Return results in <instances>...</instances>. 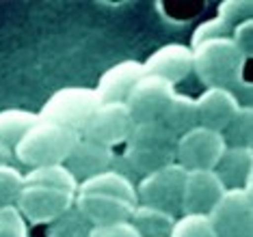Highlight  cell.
<instances>
[{"instance_id": "6da1fadb", "label": "cell", "mask_w": 253, "mask_h": 237, "mask_svg": "<svg viewBox=\"0 0 253 237\" xmlns=\"http://www.w3.org/2000/svg\"><path fill=\"white\" fill-rule=\"evenodd\" d=\"M177 136L171 134L160 121L134 123L126 140L124 162L134 177H147L169 164H175Z\"/></svg>"}, {"instance_id": "7a4b0ae2", "label": "cell", "mask_w": 253, "mask_h": 237, "mask_svg": "<svg viewBox=\"0 0 253 237\" xmlns=\"http://www.w3.org/2000/svg\"><path fill=\"white\" fill-rule=\"evenodd\" d=\"M193 71L206 84V89L236 91L243 86V69L247 59L234 45L232 37H216L195 45Z\"/></svg>"}, {"instance_id": "3957f363", "label": "cell", "mask_w": 253, "mask_h": 237, "mask_svg": "<svg viewBox=\"0 0 253 237\" xmlns=\"http://www.w3.org/2000/svg\"><path fill=\"white\" fill-rule=\"evenodd\" d=\"M78 140L80 136L76 132L39 119L22 136L18 147L13 149V158L31 170L42 169V166H59L67 160Z\"/></svg>"}, {"instance_id": "277c9868", "label": "cell", "mask_w": 253, "mask_h": 237, "mask_svg": "<svg viewBox=\"0 0 253 237\" xmlns=\"http://www.w3.org/2000/svg\"><path fill=\"white\" fill-rule=\"evenodd\" d=\"M100 97L95 89H83V86H70L61 89L43 103L39 119L50 121V123L63 125L67 130L76 132L83 138L93 112L100 108Z\"/></svg>"}, {"instance_id": "5b68a950", "label": "cell", "mask_w": 253, "mask_h": 237, "mask_svg": "<svg viewBox=\"0 0 253 237\" xmlns=\"http://www.w3.org/2000/svg\"><path fill=\"white\" fill-rule=\"evenodd\" d=\"M184 181H186V170L180 164H169L141 179L136 188V199L141 205L175 216L182 213Z\"/></svg>"}, {"instance_id": "8992f818", "label": "cell", "mask_w": 253, "mask_h": 237, "mask_svg": "<svg viewBox=\"0 0 253 237\" xmlns=\"http://www.w3.org/2000/svg\"><path fill=\"white\" fill-rule=\"evenodd\" d=\"M76 194L65 192V190L52 188V186H39V183H31V186H22L15 207L22 213L24 222L28 224H50L59 216H63L67 209L74 207Z\"/></svg>"}, {"instance_id": "52a82bcc", "label": "cell", "mask_w": 253, "mask_h": 237, "mask_svg": "<svg viewBox=\"0 0 253 237\" xmlns=\"http://www.w3.org/2000/svg\"><path fill=\"white\" fill-rule=\"evenodd\" d=\"M208 218L216 237H253L251 183L240 190H225Z\"/></svg>"}, {"instance_id": "ba28073f", "label": "cell", "mask_w": 253, "mask_h": 237, "mask_svg": "<svg viewBox=\"0 0 253 237\" xmlns=\"http://www.w3.org/2000/svg\"><path fill=\"white\" fill-rule=\"evenodd\" d=\"M225 149L227 144L223 134L195 127L177 138L175 164H180L184 170H214Z\"/></svg>"}, {"instance_id": "9c48e42d", "label": "cell", "mask_w": 253, "mask_h": 237, "mask_svg": "<svg viewBox=\"0 0 253 237\" xmlns=\"http://www.w3.org/2000/svg\"><path fill=\"white\" fill-rule=\"evenodd\" d=\"M175 89L163 78L156 76H143L139 82L132 86V91L126 97V108L134 123H149L163 117L165 108L173 100Z\"/></svg>"}, {"instance_id": "30bf717a", "label": "cell", "mask_w": 253, "mask_h": 237, "mask_svg": "<svg viewBox=\"0 0 253 237\" xmlns=\"http://www.w3.org/2000/svg\"><path fill=\"white\" fill-rule=\"evenodd\" d=\"M132 127H134V121H132L126 103H100L83 138L113 149L115 144H124L128 140Z\"/></svg>"}, {"instance_id": "8fae6325", "label": "cell", "mask_w": 253, "mask_h": 237, "mask_svg": "<svg viewBox=\"0 0 253 237\" xmlns=\"http://www.w3.org/2000/svg\"><path fill=\"white\" fill-rule=\"evenodd\" d=\"M223 194H225V186L214 170H186L182 213L184 216H208Z\"/></svg>"}, {"instance_id": "7c38bea8", "label": "cell", "mask_w": 253, "mask_h": 237, "mask_svg": "<svg viewBox=\"0 0 253 237\" xmlns=\"http://www.w3.org/2000/svg\"><path fill=\"white\" fill-rule=\"evenodd\" d=\"M74 207L83 213V218L91 227H108V224L130 222V216L136 205L108 194L89 192V194H76Z\"/></svg>"}, {"instance_id": "4fadbf2b", "label": "cell", "mask_w": 253, "mask_h": 237, "mask_svg": "<svg viewBox=\"0 0 253 237\" xmlns=\"http://www.w3.org/2000/svg\"><path fill=\"white\" fill-rule=\"evenodd\" d=\"M143 69L147 76L163 78L175 86L193 71V50L182 43L163 45L143 63Z\"/></svg>"}, {"instance_id": "5bb4252c", "label": "cell", "mask_w": 253, "mask_h": 237, "mask_svg": "<svg viewBox=\"0 0 253 237\" xmlns=\"http://www.w3.org/2000/svg\"><path fill=\"white\" fill-rule=\"evenodd\" d=\"M195 103H197L199 127L218 132V134H223V130L229 125V121L240 108L238 97L225 89H206V93H201Z\"/></svg>"}, {"instance_id": "9a60e30c", "label": "cell", "mask_w": 253, "mask_h": 237, "mask_svg": "<svg viewBox=\"0 0 253 237\" xmlns=\"http://www.w3.org/2000/svg\"><path fill=\"white\" fill-rule=\"evenodd\" d=\"M113 158H115L113 149L95 144L87 140V138H80L76 142V147L72 149V153L67 155V160L63 162V166L72 172V177L76 181L83 183L91 177L100 175V172L111 170Z\"/></svg>"}, {"instance_id": "2e32d148", "label": "cell", "mask_w": 253, "mask_h": 237, "mask_svg": "<svg viewBox=\"0 0 253 237\" xmlns=\"http://www.w3.org/2000/svg\"><path fill=\"white\" fill-rule=\"evenodd\" d=\"M145 76L143 63L139 61H124L111 67L97 82L95 93L102 103H124L128 93L139 80Z\"/></svg>"}, {"instance_id": "e0dca14e", "label": "cell", "mask_w": 253, "mask_h": 237, "mask_svg": "<svg viewBox=\"0 0 253 237\" xmlns=\"http://www.w3.org/2000/svg\"><path fill=\"white\" fill-rule=\"evenodd\" d=\"M253 149L251 147H227L216 164V177L225 190H240L251 183Z\"/></svg>"}, {"instance_id": "ac0fdd59", "label": "cell", "mask_w": 253, "mask_h": 237, "mask_svg": "<svg viewBox=\"0 0 253 237\" xmlns=\"http://www.w3.org/2000/svg\"><path fill=\"white\" fill-rule=\"evenodd\" d=\"M89 192L108 194V196H115V199L128 201V203H132V205H139L134 183H132L128 177L119 175V172H115V170L100 172V175H95V177L87 179V181L78 183V192L76 194H89Z\"/></svg>"}, {"instance_id": "d6986e66", "label": "cell", "mask_w": 253, "mask_h": 237, "mask_svg": "<svg viewBox=\"0 0 253 237\" xmlns=\"http://www.w3.org/2000/svg\"><path fill=\"white\" fill-rule=\"evenodd\" d=\"M171 134H175L177 138L184 136L186 132L199 127L197 121V103L193 97L188 95H173V100L169 102V106L165 108L163 117L158 119Z\"/></svg>"}, {"instance_id": "ffe728a7", "label": "cell", "mask_w": 253, "mask_h": 237, "mask_svg": "<svg viewBox=\"0 0 253 237\" xmlns=\"http://www.w3.org/2000/svg\"><path fill=\"white\" fill-rule=\"evenodd\" d=\"M39 121V114L31 110H22V108H9V110L0 112V147L9 149L13 153V149L18 147L22 136L31 130Z\"/></svg>"}, {"instance_id": "44dd1931", "label": "cell", "mask_w": 253, "mask_h": 237, "mask_svg": "<svg viewBox=\"0 0 253 237\" xmlns=\"http://www.w3.org/2000/svg\"><path fill=\"white\" fill-rule=\"evenodd\" d=\"M130 224L141 237H169L175 224V216L147 205H136L130 216Z\"/></svg>"}, {"instance_id": "7402d4cb", "label": "cell", "mask_w": 253, "mask_h": 237, "mask_svg": "<svg viewBox=\"0 0 253 237\" xmlns=\"http://www.w3.org/2000/svg\"><path fill=\"white\" fill-rule=\"evenodd\" d=\"M31 183H39V186H52L65 192L76 194L78 192V181L72 177V172L63 164L59 166H42V169H33L26 175H22V186H31Z\"/></svg>"}, {"instance_id": "603a6c76", "label": "cell", "mask_w": 253, "mask_h": 237, "mask_svg": "<svg viewBox=\"0 0 253 237\" xmlns=\"http://www.w3.org/2000/svg\"><path fill=\"white\" fill-rule=\"evenodd\" d=\"M223 140L227 147H251L253 142V110L251 106H240L229 125L223 130Z\"/></svg>"}, {"instance_id": "cb8c5ba5", "label": "cell", "mask_w": 253, "mask_h": 237, "mask_svg": "<svg viewBox=\"0 0 253 237\" xmlns=\"http://www.w3.org/2000/svg\"><path fill=\"white\" fill-rule=\"evenodd\" d=\"M91 224L83 218L76 207L67 209L63 216H59L54 222L48 224L45 237H89L91 235Z\"/></svg>"}, {"instance_id": "d4e9b609", "label": "cell", "mask_w": 253, "mask_h": 237, "mask_svg": "<svg viewBox=\"0 0 253 237\" xmlns=\"http://www.w3.org/2000/svg\"><path fill=\"white\" fill-rule=\"evenodd\" d=\"M169 237H216L208 216H182L175 220Z\"/></svg>"}, {"instance_id": "484cf974", "label": "cell", "mask_w": 253, "mask_h": 237, "mask_svg": "<svg viewBox=\"0 0 253 237\" xmlns=\"http://www.w3.org/2000/svg\"><path fill=\"white\" fill-rule=\"evenodd\" d=\"M22 190V172L15 166H0V207L15 205Z\"/></svg>"}, {"instance_id": "4316f807", "label": "cell", "mask_w": 253, "mask_h": 237, "mask_svg": "<svg viewBox=\"0 0 253 237\" xmlns=\"http://www.w3.org/2000/svg\"><path fill=\"white\" fill-rule=\"evenodd\" d=\"M251 11H253V4L249 0H225V2L218 4V20L225 22V26H229L234 31L238 24L251 20Z\"/></svg>"}, {"instance_id": "83f0119b", "label": "cell", "mask_w": 253, "mask_h": 237, "mask_svg": "<svg viewBox=\"0 0 253 237\" xmlns=\"http://www.w3.org/2000/svg\"><path fill=\"white\" fill-rule=\"evenodd\" d=\"M0 237H28V227L15 205L0 207Z\"/></svg>"}, {"instance_id": "f1b7e54d", "label": "cell", "mask_w": 253, "mask_h": 237, "mask_svg": "<svg viewBox=\"0 0 253 237\" xmlns=\"http://www.w3.org/2000/svg\"><path fill=\"white\" fill-rule=\"evenodd\" d=\"M216 37H232V28L225 26V22L218 20V17H212V20H206L204 24L197 26V31L193 33V39H191V48Z\"/></svg>"}, {"instance_id": "f546056e", "label": "cell", "mask_w": 253, "mask_h": 237, "mask_svg": "<svg viewBox=\"0 0 253 237\" xmlns=\"http://www.w3.org/2000/svg\"><path fill=\"white\" fill-rule=\"evenodd\" d=\"M232 41H234L236 48L243 52L245 59H251V54H253V22L251 20H247L234 28Z\"/></svg>"}, {"instance_id": "4dcf8cb0", "label": "cell", "mask_w": 253, "mask_h": 237, "mask_svg": "<svg viewBox=\"0 0 253 237\" xmlns=\"http://www.w3.org/2000/svg\"><path fill=\"white\" fill-rule=\"evenodd\" d=\"M89 237H141L130 222L108 224V227H93Z\"/></svg>"}, {"instance_id": "1f68e13d", "label": "cell", "mask_w": 253, "mask_h": 237, "mask_svg": "<svg viewBox=\"0 0 253 237\" xmlns=\"http://www.w3.org/2000/svg\"><path fill=\"white\" fill-rule=\"evenodd\" d=\"M13 153L9 151V149L0 147V166H11V162H13Z\"/></svg>"}]
</instances>
